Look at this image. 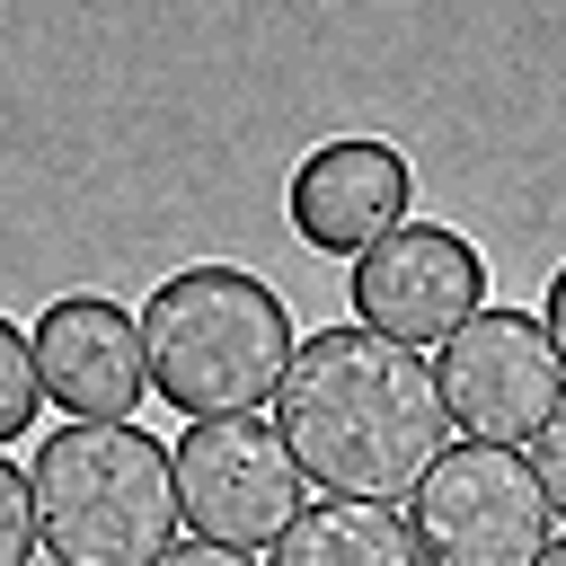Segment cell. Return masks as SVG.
Here are the masks:
<instances>
[{
  "mask_svg": "<svg viewBox=\"0 0 566 566\" xmlns=\"http://www.w3.org/2000/svg\"><path fill=\"white\" fill-rule=\"evenodd\" d=\"M433 380H442L451 424H460L469 442H495V451L539 442V433L557 424V407H566V363H557L548 327H539L531 310H504V301L478 310V318L442 345Z\"/></svg>",
  "mask_w": 566,
  "mask_h": 566,
  "instance_id": "obj_5",
  "label": "cell"
},
{
  "mask_svg": "<svg viewBox=\"0 0 566 566\" xmlns=\"http://www.w3.org/2000/svg\"><path fill=\"white\" fill-rule=\"evenodd\" d=\"M35 407H44V371H35V336L18 327V318H0V451L35 424Z\"/></svg>",
  "mask_w": 566,
  "mask_h": 566,
  "instance_id": "obj_11",
  "label": "cell"
},
{
  "mask_svg": "<svg viewBox=\"0 0 566 566\" xmlns=\"http://www.w3.org/2000/svg\"><path fill=\"white\" fill-rule=\"evenodd\" d=\"M539 566H566V539H548V557H539Z\"/></svg>",
  "mask_w": 566,
  "mask_h": 566,
  "instance_id": "obj_16",
  "label": "cell"
},
{
  "mask_svg": "<svg viewBox=\"0 0 566 566\" xmlns=\"http://www.w3.org/2000/svg\"><path fill=\"white\" fill-rule=\"evenodd\" d=\"M177 504L186 531L212 548H274L310 504H301V469L283 451V433L265 416H221V424H186L177 442Z\"/></svg>",
  "mask_w": 566,
  "mask_h": 566,
  "instance_id": "obj_6",
  "label": "cell"
},
{
  "mask_svg": "<svg viewBox=\"0 0 566 566\" xmlns=\"http://www.w3.org/2000/svg\"><path fill=\"white\" fill-rule=\"evenodd\" d=\"M265 566H424V548L389 504H310Z\"/></svg>",
  "mask_w": 566,
  "mask_h": 566,
  "instance_id": "obj_10",
  "label": "cell"
},
{
  "mask_svg": "<svg viewBox=\"0 0 566 566\" xmlns=\"http://www.w3.org/2000/svg\"><path fill=\"white\" fill-rule=\"evenodd\" d=\"M539 327H548V345H557V363H566V265L548 274V301H539Z\"/></svg>",
  "mask_w": 566,
  "mask_h": 566,
  "instance_id": "obj_15",
  "label": "cell"
},
{
  "mask_svg": "<svg viewBox=\"0 0 566 566\" xmlns=\"http://www.w3.org/2000/svg\"><path fill=\"white\" fill-rule=\"evenodd\" d=\"M478 310H486V256L442 221H407L398 239H380L354 265V327H371L407 354L451 345Z\"/></svg>",
  "mask_w": 566,
  "mask_h": 566,
  "instance_id": "obj_7",
  "label": "cell"
},
{
  "mask_svg": "<svg viewBox=\"0 0 566 566\" xmlns=\"http://www.w3.org/2000/svg\"><path fill=\"white\" fill-rule=\"evenodd\" d=\"M159 566H256V557H248V548H212V539H177Z\"/></svg>",
  "mask_w": 566,
  "mask_h": 566,
  "instance_id": "obj_14",
  "label": "cell"
},
{
  "mask_svg": "<svg viewBox=\"0 0 566 566\" xmlns=\"http://www.w3.org/2000/svg\"><path fill=\"white\" fill-rule=\"evenodd\" d=\"M407 531H416L424 566H539L557 539V513L522 451L460 442L407 495Z\"/></svg>",
  "mask_w": 566,
  "mask_h": 566,
  "instance_id": "obj_4",
  "label": "cell"
},
{
  "mask_svg": "<svg viewBox=\"0 0 566 566\" xmlns=\"http://www.w3.org/2000/svg\"><path fill=\"white\" fill-rule=\"evenodd\" d=\"M283 212H292L301 248L363 265L380 239L407 230V212H416V168H407V150L380 142V133H336V142H318V150L292 168Z\"/></svg>",
  "mask_w": 566,
  "mask_h": 566,
  "instance_id": "obj_8",
  "label": "cell"
},
{
  "mask_svg": "<svg viewBox=\"0 0 566 566\" xmlns=\"http://www.w3.org/2000/svg\"><path fill=\"white\" fill-rule=\"evenodd\" d=\"M531 469H539V486H548V513L566 522V407H557V424L531 442Z\"/></svg>",
  "mask_w": 566,
  "mask_h": 566,
  "instance_id": "obj_13",
  "label": "cell"
},
{
  "mask_svg": "<svg viewBox=\"0 0 566 566\" xmlns=\"http://www.w3.org/2000/svg\"><path fill=\"white\" fill-rule=\"evenodd\" d=\"M27 557H35V486L0 451V566H27Z\"/></svg>",
  "mask_w": 566,
  "mask_h": 566,
  "instance_id": "obj_12",
  "label": "cell"
},
{
  "mask_svg": "<svg viewBox=\"0 0 566 566\" xmlns=\"http://www.w3.org/2000/svg\"><path fill=\"white\" fill-rule=\"evenodd\" d=\"M35 539L53 566H159L177 548V451L142 424H53L35 442Z\"/></svg>",
  "mask_w": 566,
  "mask_h": 566,
  "instance_id": "obj_3",
  "label": "cell"
},
{
  "mask_svg": "<svg viewBox=\"0 0 566 566\" xmlns=\"http://www.w3.org/2000/svg\"><path fill=\"white\" fill-rule=\"evenodd\" d=\"M274 433L327 504H389L398 513L442 469L460 424H451L424 354L336 318V327L301 336L283 389H274Z\"/></svg>",
  "mask_w": 566,
  "mask_h": 566,
  "instance_id": "obj_1",
  "label": "cell"
},
{
  "mask_svg": "<svg viewBox=\"0 0 566 566\" xmlns=\"http://www.w3.org/2000/svg\"><path fill=\"white\" fill-rule=\"evenodd\" d=\"M142 354H150V398H168L186 424H221V416H256L283 389L301 336L265 274L186 265V274L150 283Z\"/></svg>",
  "mask_w": 566,
  "mask_h": 566,
  "instance_id": "obj_2",
  "label": "cell"
},
{
  "mask_svg": "<svg viewBox=\"0 0 566 566\" xmlns=\"http://www.w3.org/2000/svg\"><path fill=\"white\" fill-rule=\"evenodd\" d=\"M27 336H35L44 398L71 424H133V407L150 389L142 310H124L115 292H62V301H44V318Z\"/></svg>",
  "mask_w": 566,
  "mask_h": 566,
  "instance_id": "obj_9",
  "label": "cell"
}]
</instances>
